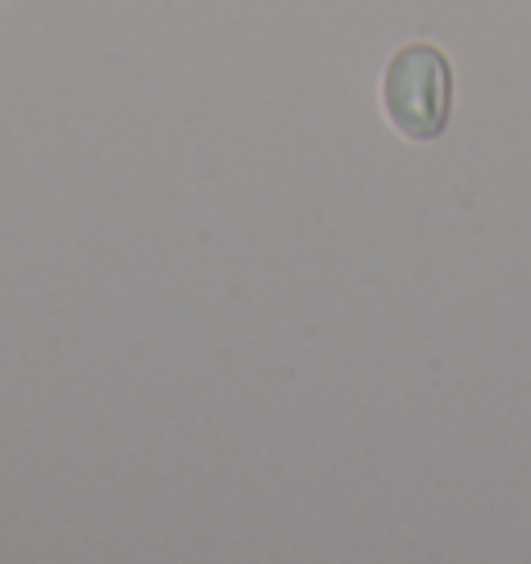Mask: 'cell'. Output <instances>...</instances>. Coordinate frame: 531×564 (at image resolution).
Here are the masks:
<instances>
[{"label": "cell", "mask_w": 531, "mask_h": 564, "mask_svg": "<svg viewBox=\"0 0 531 564\" xmlns=\"http://www.w3.org/2000/svg\"><path fill=\"white\" fill-rule=\"evenodd\" d=\"M387 112L403 138L427 141L441 138L453 108V67L436 46L411 42L390 58L387 79Z\"/></svg>", "instance_id": "cell-1"}]
</instances>
